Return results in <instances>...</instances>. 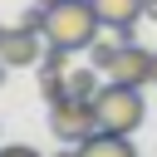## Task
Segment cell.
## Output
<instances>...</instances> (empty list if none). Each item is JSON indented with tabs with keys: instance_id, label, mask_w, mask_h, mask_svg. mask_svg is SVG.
<instances>
[{
	"instance_id": "6da1fadb",
	"label": "cell",
	"mask_w": 157,
	"mask_h": 157,
	"mask_svg": "<svg viewBox=\"0 0 157 157\" xmlns=\"http://www.w3.org/2000/svg\"><path fill=\"white\" fill-rule=\"evenodd\" d=\"M98 29H103V20H98L93 0H59V5L44 10V39L59 44V49H69V54L88 49L98 39Z\"/></svg>"
},
{
	"instance_id": "7a4b0ae2",
	"label": "cell",
	"mask_w": 157,
	"mask_h": 157,
	"mask_svg": "<svg viewBox=\"0 0 157 157\" xmlns=\"http://www.w3.org/2000/svg\"><path fill=\"white\" fill-rule=\"evenodd\" d=\"M93 118H98L103 132H137L142 118H147V98H142V88L108 78L98 88V98H93Z\"/></svg>"
},
{
	"instance_id": "3957f363",
	"label": "cell",
	"mask_w": 157,
	"mask_h": 157,
	"mask_svg": "<svg viewBox=\"0 0 157 157\" xmlns=\"http://www.w3.org/2000/svg\"><path fill=\"white\" fill-rule=\"evenodd\" d=\"M49 128H54V137H59V142L83 147V142L98 132L93 103H83V98H59V103H49Z\"/></svg>"
},
{
	"instance_id": "277c9868",
	"label": "cell",
	"mask_w": 157,
	"mask_h": 157,
	"mask_svg": "<svg viewBox=\"0 0 157 157\" xmlns=\"http://www.w3.org/2000/svg\"><path fill=\"white\" fill-rule=\"evenodd\" d=\"M44 49H49L44 29H34V25H10V34H5V44H0V59H5L10 69H29V64L44 59Z\"/></svg>"
},
{
	"instance_id": "5b68a950",
	"label": "cell",
	"mask_w": 157,
	"mask_h": 157,
	"mask_svg": "<svg viewBox=\"0 0 157 157\" xmlns=\"http://www.w3.org/2000/svg\"><path fill=\"white\" fill-rule=\"evenodd\" d=\"M108 78H113V83L147 88V83H152V49H142V44H123V54H118V64L108 69Z\"/></svg>"
},
{
	"instance_id": "8992f818",
	"label": "cell",
	"mask_w": 157,
	"mask_h": 157,
	"mask_svg": "<svg viewBox=\"0 0 157 157\" xmlns=\"http://www.w3.org/2000/svg\"><path fill=\"white\" fill-rule=\"evenodd\" d=\"M93 10H98V20H103V29H132L142 15H147V0H93Z\"/></svg>"
},
{
	"instance_id": "52a82bcc",
	"label": "cell",
	"mask_w": 157,
	"mask_h": 157,
	"mask_svg": "<svg viewBox=\"0 0 157 157\" xmlns=\"http://www.w3.org/2000/svg\"><path fill=\"white\" fill-rule=\"evenodd\" d=\"M78 157H137V147H132V132H93L83 147H78Z\"/></svg>"
},
{
	"instance_id": "ba28073f",
	"label": "cell",
	"mask_w": 157,
	"mask_h": 157,
	"mask_svg": "<svg viewBox=\"0 0 157 157\" xmlns=\"http://www.w3.org/2000/svg\"><path fill=\"white\" fill-rule=\"evenodd\" d=\"M118 54H123V39H118V34H113V39H103V34H98V39L88 44V64H93L98 74H108V69L118 64Z\"/></svg>"
},
{
	"instance_id": "9c48e42d",
	"label": "cell",
	"mask_w": 157,
	"mask_h": 157,
	"mask_svg": "<svg viewBox=\"0 0 157 157\" xmlns=\"http://www.w3.org/2000/svg\"><path fill=\"white\" fill-rule=\"evenodd\" d=\"M98 88H103V83H98V69H93V64L69 74V98H83V103H93V98H98Z\"/></svg>"
},
{
	"instance_id": "30bf717a",
	"label": "cell",
	"mask_w": 157,
	"mask_h": 157,
	"mask_svg": "<svg viewBox=\"0 0 157 157\" xmlns=\"http://www.w3.org/2000/svg\"><path fill=\"white\" fill-rule=\"evenodd\" d=\"M64 64H69V49H59V44H49V49H44V59H39V69H44V74H64Z\"/></svg>"
},
{
	"instance_id": "8fae6325",
	"label": "cell",
	"mask_w": 157,
	"mask_h": 157,
	"mask_svg": "<svg viewBox=\"0 0 157 157\" xmlns=\"http://www.w3.org/2000/svg\"><path fill=\"white\" fill-rule=\"evenodd\" d=\"M0 157H39V152L25 147V142H10V147H0Z\"/></svg>"
},
{
	"instance_id": "7c38bea8",
	"label": "cell",
	"mask_w": 157,
	"mask_h": 157,
	"mask_svg": "<svg viewBox=\"0 0 157 157\" xmlns=\"http://www.w3.org/2000/svg\"><path fill=\"white\" fill-rule=\"evenodd\" d=\"M54 157H78V147H69V142H64V152H54Z\"/></svg>"
},
{
	"instance_id": "4fadbf2b",
	"label": "cell",
	"mask_w": 157,
	"mask_h": 157,
	"mask_svg": "<svg viewBox=\"0 0 157 157\" xmlns=\"http://www.w3.org/2000/svg\"><path fill=\"white\" fill-rule=\"evenodd\" d=\"M147 20H157V0H147Z\"/></svg>"
},
{
	"instance_id": "5bb4252c",
	"label": "cell",
	"mask_w": 157,
	"mask_h": 157,
	"mask_svg": "<svg viewBox=\"0 0 157 157\" xmlns=\"http://www.w3.org/2000/svg\"><path fill=\"white\" fill-rule=\"evenodd\" d=\"M5 74H10V64H5V59H0V83H5Z\"/></svg>"
},
{
	"instance_id": "9a60e30c",
	"label": "cell",
	"mask_w": 157,
	"mask_h": 157,
	"mask_svg": "<svg viewBox=\"0 0 157 157\" xmlns=\"http://www.w3.org/2000/svg\"><path fill=\"white\" fill-rule=\"evenodd\" d=\"M29 5H44V10H49V5H59V0H29Z\"/></svg>"
},
{
	"instance_id": "2e32d148",
	"label": "cell",
	"mask_w": 157,
	"mask_h": 157,
	"mask_svg": "<svg viewBox=\"0 0 157 157\" xmlns=\"http://www.w3.org/2000/svg\"><path fill=\"white\" fill-rule=\"evenodd\" d=\"M5 34H10V25H0V44H5Z\"/></svg>"
},
{
	"instance_id": "e0dca14e",
	"label": "cell",
	"mask_w": 157,
	"mask_h": 157,
	"mask_svg": "<svg viewBox=\"0 0 157 157\" xmlns=\"http://www.w3.org/2000/svg\"><path fill=\"white\" fill-rule=\"evenodd\" d=\"M152 83H157V54H152Z\"/></svg>"
}]
</instances>
